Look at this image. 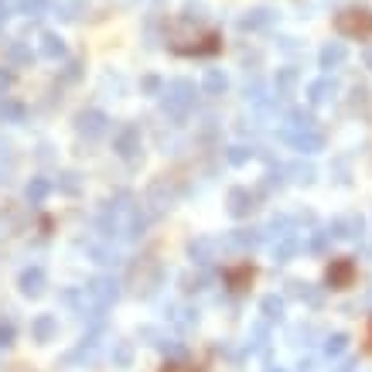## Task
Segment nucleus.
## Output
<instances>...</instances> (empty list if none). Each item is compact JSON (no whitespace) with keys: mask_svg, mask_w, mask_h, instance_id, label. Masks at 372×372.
Listing matches in <instances>:
<instances>
[{"mask_svg":"<svg viewBox=\"0 0 372 372\" xmlns=\"http://www.w3.org/2000/svg\"><path fill=\"white\" fill-rule=\"evenodd\" d=\"M195 82H188V79H174L164 86V93H161V106L168 113L171 120H185L188 113L195 109Z\"/></svg>","mask_w":372,"mask_h":372,"instance_id":"nucleus-1","label":"nucleus"},{"mask_svg":"<svg viewBox=\"0 0 372 372\" xmlns=\"http://www.w3.org/2000/svg\"><path fill=\"white\" fill-rule=\"evenodd\" d=\"M161 277H164V273H161V263L151 260V256H147V260H137V263L130 266V283H134V291L144 297H151L157 287H161Z\"/></svg>","mask_w":372,"mask_h":372,"instance_id":"nucleus-2","label":"nucleus"},{"mask_svg":"<svg viewBox=\"0 0 372 372\" xmlns=\"http://www.w3.org/2000/svg\"><path fill=\"white\" fill-rule=\"evenodd\" d=\"M280 137L287 140V144H294V151L301 154H318V151H325V134L321 130H314V126H283L280 130Z\"/></svg>","mask_w":372,"mask_h":372,"instance_id":"nucleus-3","label":"nucleus"},{"mask_svg":"<svg viewBox=\"0 0 372 372\" xmlns=\"http://www.w3.org/2000/svg\"><path fill=\"white\" fill-rule=\"evenodd\" d=\"M335 28H338L345 38H369L372 34V14L366 7H352V11H341L335 17Z\"/></svg>","mask_w":372,"mask_h":372,"instance_id":"nucleus-4","label":"nucleus"},{"mask_svg":"<svg viewBox=\"0 0 372 372\" xmlns=\"http://www.w3.org/2000/svg\"><path fill=\"white\" fill-rule=\"evenodd\" d=\"M113 151L124 157L126 164H137L140 157H144V147H140V130L134 124H126L116 130V137H113Z\"/></svg>","mask_w":372,"mask_h":372,"instance_id":"nucleus-5","label":"nucleus"},{"mask_svg":"<svg viewBox=\"0 0 372 372\" xmlns=\"http://www.w3.org/2000/svg\"><path fill=\"white\" fill-rule=\"evenodd\" d=\"M109 130V116L103 109H82L76 116V134L86 140H99Z\"/></svg>","mask_w":372,"mask_h":372,"instance_id":"nucleus-6","label":"nucleus"},{"mask_svg":"<svg viewBox=\"0 0 372 372\" xmlns=\"http://www.w3.org/2000/svg\"><path fill=\"white\" fill-rule=\"evenodd\" d=\"M86 291H89V297H93L96 304L109 308V304L120 297V280L116 277H93L89 283H86Z\"/></svg>","mask_w":372,"mask_h":372,"instance_id":"nucleus-7","label":"nucleus"},{"mask_svg":"<svg viewBox=\"0 0 372 372\" xmlns=\"http://www.w3.org/2000/svg\"><path fill=\"white\" fill-rule=\"evenodd\" d=\"M328 229H331L335 239H358V236H362V216H356V212L335 216L331 222H328Z\"/></svg>","mask_w":372,"mask_h":372,"instance_id":"nucleus-8","label":"nucleus"},{"mask_svg":"<svg viewBox=\"0 0 372 372\" xmlns=\"http://www.w3.org/2000/svg\"><path fill=\"white\" fill-rule=\"evenodd\" d=\"M48 287V273L41 266H28L24 273H21V294L24 297H41Z\"/></svg>","mask_w":372,"mask_h":372,"instance_id":"nucleus-9","label":"nucleus"},{"mask_svg":"<svg viewBox=\"0 0 372 372\" xmlns=\"http://www.w3.org/2000/svg\"><path fill=\"white\" fill-rule=\"evenodd\" d=\"M352 277H356V263L352 260H331V266H328V287L345 291L352 283Z\"/></svg>","mask_w":372,"mask_h":372,"instance_id":"nucleus-10","label":"nucleus"},{"mask_svg":"<svg viewBox=\"0 0 372 372\" xmlns=\"http://www.w3.org/2000/svg\"><path fill=\"white\" fill-rule=\"evenodd\" d=\"M226 202H229V216L233 218H246L256 205H253V195H249V188H229V195H226Z\"/></svg>","mask_w":372,"mask_h":372,"instance_id":"nucleus-11","label":"nucleus"},{"mask_svg":"<svg viewBox=\"0 0 372 372\" xmlns=\"http://www.w3.org/2000/svg\"><path fill=\"white\" fill-rule=\"evenodd\" d=\"M55 335H59V318H55V314H38L31 321V338L38 341V345L55 341Z\"/></svg>","mask_w":372,"mask_h":372,"instance_id":"nucleus-12","label":"nucleus"},{"mask_svg":"<svg viewBox=\"0 0 372 372\" xmlns=\"http://www.w3.org/2000/svg\"><path fill=\"white\" fill-rule=\"evenodd\" d=\"M263 243V233L260 229H236V233L226 236V246L236 249V253H246V249H256Z\"/></svg>","mask_w":372,"mask_h":372,"instance_id":"nucleus-13","label":"nucleus"},{"mask_svg":"<svg viewBox=\"0 0 372 372\" xmlns=\"http://www.w3.org/2000/svg\"><path fill=\"white\" fill-rule=\"evenodd\" d=\"M287 287H291L287 294L297 297V301H304V304H311V308H321V301H325V291H321V287H314V283H304V280H291Z\"/></svg>","mask_w":372,"mask_h":372,"instance_id":"nucleus-14","label":"nucleus"},{"mask_svg":"<svg viewBox=\"0 0 372 372\" xmlns=\"http://www.w3.org/2000/svg\"><path fill=\"white\" fill-rule=\"evenodd\" d=\"M273 21H277V14H273L270 7H256V11H246V14L239 17V28H243V31H263Z\"/></svg>","mask_w":372,"mask_h":372,"instance_id":"nucleus-15","label":"nucleus"},{"mask_svg":"<svg viewBox=\"0 0 372 372\" xmlns=\"http://www.w3.org/2000/svg\"><path fill=\"white\" fill-rule=\"evenodd\" d=\"M348 59V48L341 45V41H328L321 51H318V65L325 69V72H331V69H338L341 62Z\"/></svg>","mask_w":372,"mask_h":372,"instance_id":"nucleus-16","label":"nucleus"},{"mask_svg":"<svg viewBox=\"0 0 372 372\" xmlns=\"http://www.w3.org/2000/svg\"><path fill=\"white\" fill-rule=\"evenodd\" d=\"M335 93H338L335 79H328V76L325 79H314V82L308 86V103H311V106H321V103H328Z\"/></svg>","mask_w":372,"mask_h":372,"instance_id":"nucleus-17","label":"nucleus"},{"mask_svg":"<svg viewBox=\"0 0 372 372\" xmlns=\"http://www.w3.org/2000/svg\"><path fill=\"white\" fill-rule=\"evenodd\" d=\"M216 249H218L216 239H195V243L188 246V253H191V260H195L198 266H208L212 260H216Z\"/></svg>","mask_w":372,"mask_h":372,"instance_id":"nucleus-18","label":"nucleus"},{"mask_svg":"<svg viewBox=\"0 0 372 372\" xmlns=\"http://www.w3.org/2000/svg\"><path fill=\"white\" fill-rule=\"evenodd\" d=\"M304 246L301 239H297L294 233L291 236H283V239H277V246H273V263H291L297 256V249Z\"/></svg>","mask_w":372,"mask_h":372,"instance_id":"nucleus-19","label":"nucleus"},{"mask_svg":"<svg viewBox=\"0 0 372 372\" xmlns=\"http://www.w3.org/2000/svg\"><path fill=\"white\" fill-rule=\"evenodd\" d=\"M38 51H41L45 59H51V62H59V59H65V41L55 31H45V34H41V45H38Z\"/></svg>","mask_w":372,"mask_h":372,"instance_id":"nucleus-20","label":"nucleus"},{"mask_svg":"<svg viewBox=\"0 0 372 372\" xmlns=\"http://www.w3.org/2000/svg\"><path fill=\"white\" fill-rule=\"evenodd\" d=\"M287 174H291V181H297V185H314V181H318V171H314V164H308V161L287 164Z\"/></svg>","mask_w":372,"mask_h":372,"instance_id":"nucleus-21","label":"nucleus"},{"mask_svg":"<svg viewBox=\"0 0 372 372\" xmlns=\"http://www.w3.org/2000/svg\"><path fill=\"white\" fill-rule=\"evenodd\" d=\"M297 233V218L294 216H273L270 218V226H266L263 236H273V239H283V236Z\"/></svg>","mask_w":372,"mask_h":372,"instance_id":"nucleus-22","label":"nucleus"},{"mask_svg":"<svg viewBox=\"0 0 372 372\" xmlns=\"http://www.w3.org/2000/svg\"><path fill=\"white\" fill-rule=\"evenodd\" d=\"M202 89L208 96H222L226 89H229V79H226V72H218V69H208L202 76Z\"/></svg>","mask_w":372,"mask_h":372,"instance_id":"nucleus-23","label":"nucleus"},{"mask_svg":"<svg viewBox=\"0 0 372 372\" xmlns=\"http://www.w3.org/2000/svg\"><path fill=\"white\" fill-rule=\"evenodd\" d=\"M51 181H48V178H31V185L24 188V198H28V202L31 205H41L48 198V191H51Z\"/></svg>","mask_w":372,"mask_h":372,"instance_id":"nucleus-24","label":"nucleus"},{"mask_svg":"<svg viewBox=\"0 0 372 372\" xmlns=\"http://www.w3.org/2000/svg\"><path fill=\"white\" fill-rule=\"evenodd\" d=\"M24 116H28V109L14 103V99H0V120L4 124H24Z\"/></svg>","mask_w":372,"mask_h":372,"instance_id":"nucleus-25","label":"nucleus"},{"mask_svg":"<svg viewBox=\"0 0 372 372\" xmlns=\"http://www.w3.org/2000/svg\"><path fill=\"white\" fill-rule=\"evenodd\" d=\"M171 325L181 328V331L195 328V325H198V311H195V308H171Z\"/></svg>","mask_w":372,"mask_h":372,"instance_id":"nucleus-26","label":"nucleus"},{"mask_svg":"<svg viewBox=\"0 0 372 372\" xmlns=\"http://www.w3.org/2000/svg\"><path fill=\"white\" fill-rule=\"evenodd\" d=\"M294 86H297V69H280L277 72V99L294 96Z\"/></svg>","mask_w":372,"mask_h":372,"instance_id":"nucleus-27","label":"nucleus"},{"mask_svg":"<svg viewBox=\"0 0 372 372\" xmlns=\"http://www.w3.org/2000/svg\"><path fill=\"white\" fill-rule=\"evenodd\" d=\"M345 352H348V335H345V331L328 335V338H325V356L328 358H341Z\"/></svg>","mask_w":372,"mask_h":372,"instance_id":"nucleus-28","label":"nucleus"},{"mask_svg":"<svg viewBox=\"0 0 372 372\" xmlns=\"http://www.w3.org/2000/svg\"><path fill=\"white\" fill-rule=\"evenodd\" d=\"M249 280H253V266H236V270H226V283H229V291H243Z\"/></svg>","mask_w":372,"mask_h":372,"instance_id":"nucleus-29","label":"nucleus"},{"mask_svg":"<svg viewBox=\"0 0 372 372\" xmlns=\"http://www.w3.org/2000/svg\"><path fill=\"white\" fill-rule=\"evenodd\" d=\"M109 358H113V366L126 369V366L134 362V345H130V341H113V352H109Z\"/></svg>","mask_w":372,"mask_h":372,"instance_id":"nucleus-30","label":"nucleus"},{"mask_svg":"<svg viewBox=\"0 0 372 372\" xmlns=\"http://www.w3.org/2000/svg\"><path fill=\"white\" fill-rule=\"evenodd\" d=\"M260 311H263L266 321H280V318H283V297H277V294L263 297V301H260Z\"/></svg>","mask_w":372,"mask_h":372,"instance_id":"nucleus-31","label":"nucleus"},{"mask_svg":"<svg viewBox=\"0 0 372 372\" xmlns=\"http://www.w3.org/2000/svg\"><path fill=\"white\" fill-rule=\"evenodd\" d=\"M283 174H287V168H270L263 174V181H260V191H266V195H270V191H280V188H283Z\"/></svg>","mask_w":372,"mask_h":372,"instance_id":"nucleus-32","label":"nucleus"},{"mask_svg":"<svg viewBox=\"0 0 372 372\" xmlns=\"http://www.w3.org/2000/svg\"><path fill=\"white\" fill-rule=\"evenodd\" d=\"M7 59H11L14 65H28L34 55H31V48L24 45V41H11V45H7Z\"/></svg>","mask_w":372,"mask_h":372,"instance_id":"nucleus-33","label":"nucleus"},{"mask_svg":"<svg viewBox=\"0 0 372 372\" xmlns=\"http://www.w3.org/2000/svg\"><path fill=\"white\" fill-rule=\"evenodd\" d=\"M331 239H335V236H331V229H314V233H311V239H308V249H311V253H325V249L331 246Z\"/></svg>","mask_w":372,"mask_h":372,"instance_id":"nucleus-34","label":"nucleus"},{"mask_svg":"<svg viewBox=\"0 0 372 372\" xmlns=\"http://www.w3.org/2000/svg\"><path fill=\"white\" fill-rule=\"evenodd\" d=\"M253 154H256V151H253V147H246V144H236V147H229V151H226L229 164H236V168H239V164H246V161H253Z\"/></svg>","mask_w":372,"mask_h":372,"instance_id":"nucleus-35","label":"nucleus"},{"mask_svg":"<svg viewBox=\"0 0 372 372\" xmlns=\"http://www.w3.org/2000/svg\"><path fill=\"white\" fill-rule=\"evenodd\" d=\"M59 188H62L65 195H79V191H82V181H79L76 171H62V174H59Z\"/></svg>","mask_w":372,"mask_h":372,"instance_id":"nucleus-36","label":"nucleus"},{"mask_svg":"<svg viewBox=\"0 0 372 372\" xmlns=\"http://www.w3.org/2000/svg\"><path fill=\"white\" fill-rule=\"evenodd\" d=\"M17 11L24 17H41L48 11V4L45 0H17Z\"/></svg>","mask_w":372,"mask_h":372,"instance_id":"nucleus-37","label":"nucleus"},{"mask_svg":"<svg viewBox=\"0 0 372 372\" xmlns=\"http://www.w3.org/2000/svg\"><path fill=\"white\" fill-rule=\"evenodd\" d=\"M55 11L62 21H76L79 17V0H55Z\"/></svg>","mask_w":372,"mask_h":372,"instance_id":"nucleus-38","label":"nucleus"},{"mask_svg":"<svg viewBox=\"0 0 372 372\" xmlns=\"http://www.w3.org/2000/svg\"><path fill=\"white\" fill-rule=\"evenodd\" d=\"M157 348H161L168 358H181V356H185V345H181V341H174V338H161V341H157Z\"/></svg>","mask_w":372,"mask_h":372,"instance_id":"nucleus-39","label":"nucleus"},{"mask_svg":"<svg viewBox=\"0 0 372 372\" xmlns=\"http://www.w3.org/2000/svg\"><path fill=\"white\" fill-rule=\"evenodd\" d=\"M14 338H17L14 325H11V321H4V318H0V348H11V345H14Z\"/></svg>","mask_w":372,"mask_h":372,"instance_id":"nucleus-40","label":"nucleus"},{"mask_svg":"<svg viewBox=\"0 0 372 372\" xmlns=\"http://www.w3.org/2000/svg\"><path fill=\"white\" fill-rule=\"evenodd\" d=\"M181 283H185V294L205 291V273H188V277H181Z\"/></svg>","mask_w":372,"mask_h":372,"instance_id":"nucleus-41","label":"nucleus"},{"mask_svg":"<svg viewBox=\"0 0 372 372\" xmlns=\"http://www.w3.org/2000/svg\"><path fill=\"white\" fill-rule=\"evenodd\" d=\"M291 126H314V116H311L308 109H291Z\"/></svg>","mask_w":372,"mask_h":372,"instance_id":"nucleus-42","label":"nucleus"},{"mask_svg":"<svg viewBox=\"0 0 372 372\" xmlns=\"http://www.w3.org/2000/svg\"><path fill=\"white\" fill-rule=\"evenodd\" d=\"M246 348H253V352H263V348H266V325L253 328V345L246 341Z\"/></svg>","mask_w":372,"mask_h":372,"instance_id":"nucleus-43","label":"nucleus"},{"mask_svg":"<svg viewBox=\"0 0 372 372\" xmlns=\"http://www.w3.org/2000/svg\"><path fill=\"white\" fill-rule=\"evenodd\" d=\"M93 256H96V263H103V266H113L116 260H120L113 249H103V246H93Z\"/></svg>","mask_w":372,"mask_h":372,"instance_id":"nucleus-44","label":"nucleus"},{"mask_svg":"<svg viewBox=\"0 0 372 372\" xmlns=\"http://www.w3.org/2000/svg\"><path fill=\"white\" fill-rule=\"evenodd\" d=\"M140 86H144V93H164V89H161V79H154V76H147L144 79V82H140Z\"/></svg>","mask_w":372,"mask_h":372,"instance_id":"nucleus-45","label":"nucleus"},{"mask_svg":"<svg viewBox=\"0 0 372 372\" xmlns=\"http://www.w3.org/2000/svg\"><path fill=\"white\" fill-rule=\"evenodd\" d=\"M11 82H14V76H11L7 69H0V99H4V93L11 89Z\"/></svg>","mask_w":372,"mask_h":372,"instance_id":"nucleus-46","label":"nucleus"},{"mask_svg":"<svg viewBox=\"0 0 372 372\" xmlns=\"http://www.w3.org/2000/svg\"><path fill=\"white\" fill-rule=\"evenodd\" d=\"M356 369H358V366L352 362V358H341L338 366H335V372H356Z\"/></svg>","mask_w":372,"mask_h":372,"instance_id":"nucleus-47","label":"nucleus"},{"mask_svg":"<svg viewBox=\"0 0 372 372\" xmlns=\"http://www.w3.org/2000/svg\"><path fill=\"white\" fill-rule=\"evenodd\" d=\"M297 372H314V362H311V358H301V362H297Z\"/></svg>","mask_w":372,"mask_h":372,"instance_id":"nucleus-48","label":"nucleus"},{"mask_svg":"<svg viewBox=\"0 0 372 372\" xmlns=\"http://www.w3.org/2000/svg\"><path fill=\"white\" fill-rule=\"evenodd\" d=\"M362 65H366V69H369V72H372V45L366 48V51H362Z\"/></svg>","mask_w":372,"mask_h":372,"instance_id":"nucleus-49","label":"nucleus"},{"mask_svg":"<svg viewBox=\"0 0 372 372\" xmlns=\"http://www.w3.org/2000/svg\"><path fill=\"white\" fill-rule=\"evenodd\" d=\"M7 17H11V7H7V0H0V24H4Z\"/></svg>","mask_w":372,"mask_h":372,"instance_id":"nucleus-50","label":"nucleus"},{"mask_svg":"<svg viewBox=\"0 0 372 372\" xmlns=\"http://www.w3.org/2000/svg\"><path fill=\"white\" fill-rule=\"evenodd\" d=\"M164 372H195V369H185V366H174V362H168V366H164Z\"/></svg>","mask_w":372,"mask_h":372,"instance_id":"nucleus-51","label":"nucleus"},{"mask_svg":"<svg viewBox=\"0 0 372 372\" xmlns=\"http://www.w3.org/2000/svg\"><path fill=\"white\" fill-rule=\"evenodd\" d=\"M266 372H283V369H280V366H270V369H266Z\"/></svg>","mask_w":372,"mask_h":372,"instance_id":"nucleus-52","label":"nucleus"},{"mask_svg":"<svg viewBox=\"0 0 372 372\" xmlns=\"http://www.w3.org/2000/svg\"><path fill=\"white\" fill-rule=\"evenodd\" d=\"M369 341H372V325H369Z\"/></svg>","mask_w":372,"mask_h":372,"instance_id":"nucleus-53","label":"nucleus"},{"mask_svg":"<svg viewBox=\"0 0 372 372\" xmlns=\"http://www.w3.org/2000/svg\"><path fill=\"white\" fill-rule=\"evenodd\" d=\"M369 304H372V291H369Z\"/></svg>","mask_w":372,"mask_h":372,"instance_id":"nucleus-54","label":"nucleus"},{"mask_svg":"<svg viewBox=\"0 0 372 372\" xmlns=\"http://www.w3.org/2000/svg\"><path fill=\"white\" fill-rule=\"evenodd\" d=\"M45 4H55V0H45Z\"/></svg>","mask_w":372,"mask_h":372,"instance_id":"nucleus-55","label":"nucleus"}]
</instances>
